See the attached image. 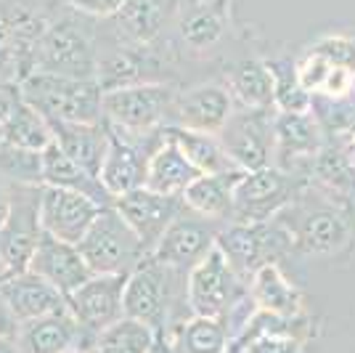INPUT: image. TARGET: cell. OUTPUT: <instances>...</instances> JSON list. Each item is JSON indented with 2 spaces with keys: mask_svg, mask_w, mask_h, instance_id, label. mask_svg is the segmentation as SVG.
<instances>
[{
  "mask_svg": "<svg viewBox=\"0 0 355 353\" xmlns=\"http://www.w3.org/2000/svg\"><path fill=\"white\" fill-rule=\"evenodd\" d=\"M67 3L80 14L96 16V19H114L128 0H67Z\"/></svg>",
  "mask_w": 355,
  "mask_h": 353,
  "instance_id": "obj_39",
  "label": "cell"
},
{
  "mask_svg": "<svg viewBox=\"0 0 355 353\" xmlns=\"http://www.w3.org/2000/svg\"><path fill=\"white\" fill-rule=\"evenodd\" d=\"M0 144H3V128H0Z\"/></svg>",
  "mask_w": 355,
  "mask_h": 353,
  "instance_id": "obj_48",
  "label": "cell"
},
{
  "mask_svg": "<svg viewBox=\"0 0 355 353\" xmlns=\"http://www.w3.org/2000/svg\"><path fill=\"white\" fill-rule=\"evenodd\" d=\"M104 202L93 199L90 194L59 189V186H40L37 189V221L45 234L56 236L61 242L80 245L88 234L93 221L98 218Z\"/></svg>",
  "mask_w": 355,
  "mask_h": 353,
  "instance_id": "obj_9",
  "label": "cell"
},
{
  "mask_svg": "<svg viewBox=\"0 0 355 353\" xmlns=\"http://www.w3.org/2000/svg\"><path fill=\"white\" fill-rule=\"evenodd\" d=\"M215 239L218 229H212L209 218H202L196 213H180L159 236L151 255L173 271H191L215 247Z\"/></svg>",
  "mask_w": 355,
  "mask_h": 353,
  "instance_id": "obj_12",
  "label": "cell"
},
{
  "mask_svg": "<svg viewBox=\"0 0 355 353\" xmlns=\"http://www.w3.org/2000/svg\"><path fill=\"white\" fill-rule=\"evenodd\" d=\"M144 48H146V45H138V51H135V48H119L114 54L98 59V74H96V80H98L101 90L144 83V74H146Z\"/></svg>",
  "mask_w": 355,
  "mask_h": 353,
  "instance_id": "obj_35",
  "label": "cell"
},
{
  "mask_svg": "<svg viewBox=\"0 0 355 353\" xmlns=\"http://www.w3.org/2000/svg\"><path fill=\"white\" fill-rule=\"evenodd\" d=\"M308 51L318 54L329 59L331 64H337L342 69L355 74V32H326V35H318Z\"/></svg>",
  "mask_w": 355,
  "mask_h": 353,
  "instance_id": "obj_38",
  "label": "cell"
},
{
  "mask_svg": "<svg viewBox=\"0 0 355 353\" xmlns=\"http://www.w3.org/2000/svg\"><path fill=\"white\" fill-rule=\"evenodd\" d=\"M170 348L173 353H228L231 335L220 319L193 316L191 322L180 324Z\"/></svg>",
  "mask_w": 355,
  "mask_h": 353,
  "instance_id": "obj_34",
  "label": "cell"
},
{
  "mask_svg": "<svg viewBox=\"0 0 355 353\" xmlns=\"http://www.w3.org/2000/svg\"><path fill=\"white\" fill-rule=\"evenodd\" d=\"M295 250L308 258H334L350 247V223L337 210H313L292 231Z\"/></svg>",
  "mask_w": 355,
  "mask_h": 353,
  "instance_id": "obj_19",
  "label": "cell"
},
{
  "mask_svg": "<svg viewBox=\"0 0 355 353\" xmlns=\"http://www.w3.org/2000/svg\"><path fill=\"white\" fill-rule=\"evenodd\" d=\"M218 138L239 170H260L276 154V109H236Z\"/></svg>",
  "mask_w": 355,
  "mask_h": 353,
  "instance_id": "obj_7",
  "label": "cell"
},
{
  "mask_svg": "<svg viewBox=\"0 0 355 353\" xmlns=\"http://www.w3.org/2000/svg\"><path fill=\"white\" fill-rule=\"evenodd\" d=\"M247 170L236 173H202L183 192V205L202 218L223 221L234 215V186Z\"/></svg>",
  "mask_w": 355,
  "mask_h": 353,
  "instance_id": "obj_25",
  "label": "cell"
},
{
  "mask_svg": "<svg viewBox=\"0 0 355 353\" xmlns=\"http://www.w3.org/2000/svg\"><path fill=\"white\" fill-rule=\"evenodd\" d=\"M157 340V329L148 324L122 316L119 322L96 332L90 353H148Z\"/></svg>",
  "mask_w": 355,
  "mask_h": 353,
  "instance_id": "obj_33",
  "label": "cell"
},
{
  "mask_svg": "<svg viewBox=\"0 0 355 353\" xmlns=\"http://www.w3.org/2000/svg\"><path fill=\"white\" fill-rule=\"evenodd\" d=\"M173 112L178 117V125L183 128L220 136L225 122L236 112V104L225 88V83H202L189 90H178Z\"/></svg>",
  "mask_w": 355,
  "mask_h": 353,
  "instance_id": "obj_14",
  "label": "cell"
},
{
  "mask_svg": "<svg viewBox=\"0 0 355 353\" xmlns=\"http://www.w3.org/2000/svg\"><path fill=\"white\" fill-rule=\"evenodd\" d=\"M0 353H21V351H19V345H16V340L0 338Z\"/></svg>",
  "mask_w": 355,
  "mask_h": 353,
  "instance_id": "obj_44",
  "label": "cell"
},
{
  "mask_svg": "<svg viewBox=\"0 0 355 353\" xmlns=\"http://www.w3.org/2000/svg\"><path fill=\"white\" fill-rule=\"evenodd\" d=\"M64 353H90V351H80V348H72V351H64Z\"/></svg>",
  "mask_w": 355,
  "mask_h": 353,
  "instance_id": "obj_47",
  "label": "cell"
},
{
  "mask_svg": "<svg viewBox=\"0 0 355 353\" xmlns=\"http://www.w3.org/2000/svg\"><path fill=\"white\" fill-rule=\"evenodd\" d=\"M215 245L225 255L228 265L236 271L239 279L250 281L252 274L266 263H276V258L284 250L295 247L292 231L270 221L263 223H241L234 221L231 226L218 229Z\"/></svg>",
  "mask_w": 355,
  "mask_h": 353,
  "instance_id": "obj_4",
  "label": "cell"
},
{
  "mask_svg": "<svg viewBox=\"0 0 355 353\" xmlns=\"http://www.w3.org/2000/svg\"><path fill=\"white\" fill-rule=\"evenodd\" d=\"M324 149L321 122L311 112H276V157L286 173L295 176L300 165H311Z\"/></svg>",
  "mask_w": 355,
  "mask_h": 353,
  "instance_id": "obj_16",
  "label": "cell"
},
{
  "mask_svg": "<svg viewBox=\"0 0 355 353\" xmlns=\"http://www.w3.org/2000/svg\"><path fill=\"white\" fill-rule=\"evenodd\" d=\"M297 181L276 165H266L260 170L241 173L234 186V221L263 223L292 202Z\"/></svg>",
  "mask_w": 355,
  "mask_h": 353,
  "instance_id": "obj_8",
  "label": "cell"
},
{
  "mask_svg": "<svg viewBox=\"0 0 355 353\" xmlns=\"http://www.w3.org/2000/svg\"><path fill=\"white\" fill-rule=\"evenodd\" d=\"M183 11L178 14V30L183 43L193 51H209L223 40L228 30L225 0H183Z\"/></svg>",
  "mask_w": 355,
  "mask_h": 353,
  "instance_id": "obj_23",
  "label": "cell"
},
{
  "mask_svg": "<svg viewBox=\"0 0 355 353\" xmlns=\"http://www.w3.org/2000/svg\"><path fill=\"white\" fill-rule=\"evenodd\" d=\"M53 141L72 157L85 173L98 178L106 147H109V131L101 122L83 125V122H51Z\"/></svg>",
  "mask_w": 355,
  "mask_h": 353,
  "instance_id": "obj_27",
  "label": "cell"
},
{
  "mask_svg": "<svg viewBox=\"0 0 355 353\" xmlns=\"http://www.w3.org/2000/svg\"><path fill=\"white\" fill-rule=\"evenodd\" d=\"M112 205L119 210V215L133 229L144 250L151 252L159 236L167 231V226L175 221L178 215L186 210L183 197H170V194L151 192L146 186H138L133 192L122 194Z\"/></svg>",
  "mask_w": 355,
  "mask_h": 353,
  "instance_id": "obj_13",
  "label": "cell"
},
{
  "mask_svg": "<svg viewBox=\"0 0 355 353\" xmlns=\"http://www.w3.org/2000/svg\"><path fill=\"white\" fill-rule=\"evenodd\" d=\"M178 90L170 83H133L122 88L104 90V122L130 136H151L162 128L167 112H173Z\"/></svg>",
  "mask_w": 355,
  "mask_h": 353,
  "instance_id": "obj_2",
  "label": "cell"
},
{
  "mask_svg": "<svg viewBox=\"0 0 355 353\" xmlns=\"http://www.w3.org/2000/svg\"><path fill=\"white\" fill-rule=\"evenodd\" d=\"M164 128V125H162ZM202 176L199 167L193 165L175 141H170L164 131H159V141L154 144L146 160V176L144 186L151 192L170 194V197H183V192L191 186L196 178Z\"/></svg>",
  "mask_w": 355,
  "mask_h": 353,
  "instance_id": "obj_20",
  "label": "cell"
},
{
  "mask_svg": "<svg viewBox=\"0 0 355 353\" xmlns=\"http://www.w3.org/2000/svg\"><path fill=\"white\" fill-rule=\"evenodd\" d=\"M0 173L19 183H40V151L0 144Z\"/></svg>",
  "mask_w": 355,
  "mask_h": 353,
  "instance_id": "obj_37",
  "label": "cell"
},
{
  "mask_svg": "<svg viewBox=\"0 0 355 353\" xmlns=\"http://www.w3.org/2000/svg\"><path fill=\"white\" fill-rule=\"evenodd\" d=\"M244 279H239L236 271L228 265L225 255L215 245L212 250L193 265L186 274V300L193 316H205V319H220L228 316V311L236 303H241L250 287L244 293Z\"/></svg>",
  "mask_w": 355,
  "mask_h": 353,
  "instance_id": "obj_5",
  "label": "cell"
},
{
  "mask_svg": "<svg viewBox=\"0 0 355 353\" xmlns=\"http://www.w3.org/2000/svg\"><path fill=\"white\" fill-rule=\"evenodd\" d=\"M27 271L45 279L51 287H56L64 297L72 295L83 281L93 277V271L88 268L77 245L61 242L45 231L37 239V247H35V255H32Z\"/></svg>",
  "mask_w": 355,
  "mask_h": 353,
  "instance_id": "obj_17",
  "label": "cell"
},
{
  "mask_svg": "<svg viewBox=\"0 0 355 353\" xmlns=\"http://www.w3.org/2000/svg\"><path fill=\"white\" fill-rule=\"evenodd\" d=\"M342 154H345V160L353 165L355 170V120L345 128V149H340Z\"/></svg>",
  "mask_w": 355,
  "mask_h": 353,
  "instance_id": "obj_42",
  "label": "cell"
},
{
  "mask_svg": "<svg viewBox=\"0 0 355 353\" xmlns=\"http://www.w3.org/2000/svg\"><path fill=\"white\" fill-rule=\"evenodd\" d=\"M106 131H109V147H106L104 162L98 170V183L104 186L109 199L114 202L122 194L144 186L148 154H141L138 141H135L138 136L119 131L109 122H106Z\"/></svg>",
  "mask_w": 355,
  "mask_h": 353,
  "instance_id": "obj_15",
  "label": "cell"
},
{
  "mask_svg": "<svg viewBox=\"0 0 355 353\" xmlns=\"http://www.w3.org/2000/svg\"><path fill=\"white\" fill-rule=\"evenodd\" d=\"M225 88L234 96L236 109H276L273 104V74L266 59H244L228 67Z\"/></svg>",
  "mask_w": 355,
  "mask_h": 353,
  "instance_id": "obj_28",
  "label": "cell"
},
{
  "mask_svg": "<svg viewBox=\"0 0 355 353\" xmlns=\"http://www.w3.org/2000/svg\"><path fill=\"white\" fill-rule=\"evenodd\" d=\"M16 335H19V322H16L14 311L8 309V303L0 295V338L16 340Z\"/></svg>",
  "mask_w": 355,
  "mask_h": 353,
  "instance_id": "obj_40",
  "label": "cell"
},
{
  "mask_svg": "<svg viewBox=\"0 0 355 353\" xmlns=\"http://www.w3.org/2000/svg\"><path fill=\"white\" fill-rule=\"evenodd\" d=\"M80 332H83V324L67 309L19 324L16 345L21 353H64L72 351Z\"/></svg>",
  "mask_w": 355,
  "mask_h": 353,
  "instance_id": "obj_22",
  "label": "cell"
},
{
  "mask_svg": "<svg viewBox=\"0 0 355 353\" xmlns=\"http://www.w3.org/2000/svg\"><path fill=\"white\" fill-rule=\"evenodd\" d=\"M170 274L173 268H167L151 252H146L128 277L125 295H122V313L148 324L151 329H159L167 311Z\"/></svg>",
  "mask_w": 355,
  "mask_h": 353,
  "instance_id": "obj_11",
  "label": "cell"
},
{
  "mask_svg": "<svg viewBox=\"0 0 355 353\" xmlns=\"http://www.w3.org/2000/svg\"><path fill=\"white\" fill-rule=\"evenodd\" d=\"M295 67H297L300 85L308 90L313 99L315 96H324V99L337 101V99H347L355 88L353 72H347V69H342L337 64H331L329 59L313 54L308 48H305L302 56L295 59Z\"/></svg>",
  "mask_w": 355,
  "mask_h": 353,
  "instance_id": "obj_30",
  "label": "cell"
},
{
  "mask_svg": "<svg viewBox=\"0 0 355 353\" xmlns=\"http://www.w3.org/2000/svg\"><path fill=\"white\" fill-rule=\"evenodd\" d=\"M19 96L48 122H104V90L98 80H74L48 72H32L19 83Z\"/></svg>",
  "mask_w": 355,
  "mask_h": 353,
  "instance_id": "obj_1",
  "label": "cell"
},
{
  "mask_svg": "<svg viewBox=\"0 0 355 353\" xmlns=\"http://www.w3.org/2000/svg\"><path fill=\"white\" fill-rule=\"evenodd\" d=\"M8 213H11V197L0 189V229H3V223L8 221Z\"/></svg>",
  "mask_w": 355,
  "mask_h": 353,
  "instance_id": "obj_43",
  "label": "cell"
},
{
  "mask_svg": "<svg viewBox=\"0 0 355 353\" xmlns=\"http://www.w3.org/2000/svg\"><path fill=\"white\" fill-rule=\"evenodd\" d=\"M16 99H19V90H16V96H11V93H6V90H3V85H0V128L6 125V120L11 117Z\"/></svg>",
  "mask_w": 355,
  "mask_h": 353,
  "instance_id": "obj_41",
  "label": "cell"
},
{
  "mask_svg": "<svg viewBox=\"0 0 355 353\" xmlns=\"http://www.w3.org/2000/svg\"><path fill=\"white\" fill-rule=\"evenodd\" d=\"M40 183L43 186H59V189H74V192L90 194L93 199H98L104 205H112V199L104 192V186L98 183V178L85 173L56 141H51L40 151Z\"/></svg>",
  "mask_w": 355,
  "mask_h": 353,
  "instance_id": "obj_29",
  "label": "cell"
},
{
  "mask_svg": "<svg viewBox=\"0 0 355 353\" xmlns=\"http://www.w3.org/2000/svg\"><path fill=\"white\" fill-rule=\"evenodd\" d=\"M162 131L199 167V173H236L239 170L234 160L228 157V151L223 149L218 136L191 131V128H183V125H164Z\"/></svg>",
  "mask_w": 355,
  "mask_h": 353,
  "instance_id": "obj_31",
  "label": "cell"
},
{
  "mask_svg": "<svg viewBox=\"0 0 355 353\" xmlns=\"http://www.w3.org/2000/svg\"><path fill=\"white\" fill-rule=\"evenodd\" d=\"M43 234L37 221V194L35 199H11L8 221L0 229V258L11 274H21L30 268V261Z\"/></svg>",
  "mask_w": 355,
  "mask_h": 353,
  "instance_id": "obj_18",
  "label": "cell"
},
{
  "mask_svg": "<svg viewBox=\"0 0 355 353\" xmlns=\"http://www.w3.org/2000/svg\"><path fill=\"white\" fill-rule=\"evenodd\" d=\"M130 271L125 274H93L72 295H67V309L88 332H101L119 322L122 313V295Z\"/></svg>",
  "mask_w": 355,
  "mask_h": 353,
  "instance_id": "obj_10",
  "label": "cell"
},
{
  "mask_svg": "<svg viewBox=\"0 0 355 353\" xmlns=\"http://www.w3.org/2000/svg\"><path fill=\"white\" fill-rule=\"evenodd\" d=\"M148 353H173V348H170V343H164L162 338L154 340V345H151V351Z\"/></svg>",
  "mask_w": 355,
  "mask_h": 353,
  "instance_id": "obj_45",
  "label": "cell"
},
{
  "mask_svg": "<svg viewBox=\"0 0 355 353\" xmlns=\"http://www.w3.org/2000/svg\"><path fill=\"white\" fill-rule=\"evenodd\" d=\"M80 252L93 274H125L146 255L141 239L114 205H104L88 234L80 239Z\"/></svg>",
  "mask_w": 355,
  "mask_h": 353,
  "instance_id": "obj_3",
  "label": "cell"
},
{
  "mask_svg": "<svg viewBox=\"0 0 355 353\" xmlns=\"http://www.w3.org/2000/svg\"><path fill=\"white\" fill-rule=\"evenodd\" d=\"M178 0H128L114 16L119 35L133 45H151L162 35Z\"/></svg>",
  "mask_w": 355,
  "mask_h": 353,
  "instance_id": "obj_26",
  "label": "cell"
},
{
  "mask_svg": "<svg viewBox=\"0 0 355 353\" xmlns=\"http://www.w3.org/2000/svg\"><path fill=\"white\" fill-rule=\"evenodd\" d=\"M3 141L19 149L43 151L53 141V128L37 109H32L30 104L21 101V96H19L11 117L6 120V125H3Z\"/></svg>",
  "mask_w": 355,
  "mask_h": 353,
  "instance_id": "obj_32",
  "label": "cell"
},
{
  "mask_svg": "<svg viewBox=\"0 0 355 353\" xmlns=\"http://www.w3.org/2000/svg\"><path fill=\"white\" fill-rule=\"evenodd\" d=\"M247 287H250V297L260 311H270L286 319L302 316V309H305L302 293L284 277L279 263H266L263 268H257L247 281Z\"/></svg>",
  "mask_w": 355,
  "mask_h": 353,
  "instance_id": "obj_24",
  "label": "cell"
},
{
  "mask_svg": "<svg viewBox=\"0 0 355 353\" xmlns=\"http://www.w3.org/2000/svg\"><path fill=\"white\" fill-rule=\"evenodd\" d=\"M8 277H11V271H8V265L3 263V258H0V284L8 279Z\"/></svg>",
  "mask_w": 355,
  "mask_h": 353,
  "instance_id": "obj_46",
  "label": "cell"
},
{
  "mask_svg": "<svg viewBox=\"0 0 355 353\" xmlns=\"http://www.w3.org/2000/svg\"><path fill=\"white\" fill-rule=\"evenodd\" d=\"M35 72L74 77V80H96L98 56L90 38L74 24H48L35 45Z\"/></svg>",
  "mask_w": 355,
  "mask_h": 353,
  "instance_id": "obj_6",
  "label": "cell"
},
{
  "mask_svg": "<svg viewBox=\"0 0 355 353\" xmlns=\"http://www.w3.org/2000/svg\"><path fill=\"white\" fill-rule=\"evenodd\" d=\"M0 295L8 303V309L14 311L19 324L40 319V316H48V313L67 311V297L56 287H51L45 279L35 277L32 271L11 274L0 284Z\"/></svg>",
  "mask_w": 355,
  "mask_h": 353,
  "instance_id": "obj_21",
  "label": "cell"
},
{
  "mask_svg": "<svg viewBox=\"0 0 355 353\" xmlns=\"http://www.w3.org/2000/svg\"><path fill=\"white\" fill-rule=\"evenodd\" d=\"M273 74V104L276 112H311L313 96L297 80L295 59H266Z\"/></svg>",
  "mask_w": 355,
  "mask_h": 353,
  "instance_id": "obj_36",
  "label": "cell"
}]
</instances>
